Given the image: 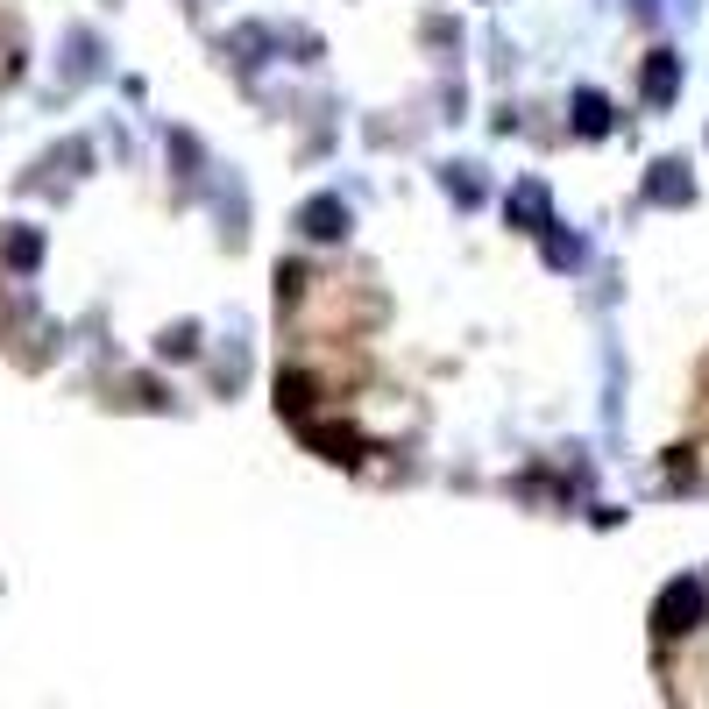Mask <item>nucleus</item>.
Returning <instances> with one entry per match:
<instances>
[{
    "instance_id": "obj_1",
    "label": "nucleus",
    "mask_w": 709,
    "mask_h": 709,
    "mask_svg": "<svg viewBox=\"0 0 709 709\" xmlns=\"http://www.w3.org/2000/svg\"><path fill=\"white\" fill-rule=\"evenodd\" d=\"M695 624H702V589H695V582H674V589L653 603V632H660V639H688Z\"/></svg>"
},
{
    "instance_id": "obj_2",
    "label": "nucleus",
    "mask_w": 709,
    "mask_h": 709,
    "mask_svg": "<svg viewBox=\"0 0 709 709\" xmlns=\"http://www.w3.org/2000/svg\"><path fill=\"white\" fill-rule=\"evenodd\" d=\"M305 227L320 234V242H334V234H341V206H334V199H320V206H305Z\"/></svg>"
},
{
    "instance_id": "obj_3",
    "label": "nucleus",
    "mask_w": 709,
    "mask_h": 709,
    "mask_svg": "<svg viewBox=\"0 0 709 709\" xmlns=\"http://www.w3.org/2000/svg\"><path fill=\"white\" fill-rule=\"evenodd\" d=\"M646 93H653V100H667V93H674V57H653V71H646Z\"/></svg>"
},
{
    "instance_id": "obj_4",
    "label": "nucleus",
    "mask_w": 709,
    "mask_h": 709,
    "mask_svg": "<svg viewBox=\"0 0 709 709\" xmlns=\"http://www.w3.org/2000/svg\"><path fill=\"white\" fill-rule=\"evenodd\" d=\"M575 121H582V128L596 135V128H603V100H582V107H575Z\"/></svg>"
},
{
    "instance_id": "obj_5",
    "label": "nucleus",
    "mask_w": 709,
    "mask_h": 709,
    "mask_svg": "<svg viewBox=\"0 0 709 709\" xmlns=\"http://www.w3.org/2000/svg\"><path fill=\"white\" fill-rule=\"evenodd\" d=\"M653 192H660V199H681V192H688V185H681V178H674V164H667V171H660V178H653Z\"/></svg>"
}]
</instances>
